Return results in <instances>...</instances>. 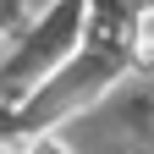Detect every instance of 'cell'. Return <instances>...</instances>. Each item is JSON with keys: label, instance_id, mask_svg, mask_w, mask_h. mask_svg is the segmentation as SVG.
<instances>
[{"label": "cell", "instance_id": "obj_1", "mask_svg": "<svg viewBox=\"0 0 154 154\" xmlns=\"http://www.w3.org/2000/svg\"><path fill=\"white\" fill-rule=\"evenodd\" d=\"M132 55H138V61H154V6L138 11V28H132Z\"/></svg>", "mask_w": 154, "mask_h": 154}]
</instances>
